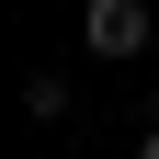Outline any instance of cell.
Wrapping results in <instances>:
<instances>
[{"label":"cell","mask_w":159,"mask_h":159,"mask_svg":"<svg viewBox=\"0 0 159 159\" xmlns=\"http://www.w3.org/2000/svg\"><path fill=\"white\" fill-rule=\"evenodd\" d=\"M148 34H159L148 0H80V46L91 57H148Z\"/></svg>","instance_id":"6da1fadb"},{"label":"cell","mask_w":159,"mask_h":159,"mask_svg":"<svg viewBox=\"0 0 159 159\" xmlns=\"http://www.w3.org/2000/svg\"><path fill=\"white\" fill-rule=\"evenodd\" d=\"M23 114H34V125H57V114H68V80H57V68H34V80H23Z\"/></svg>","instance_id":"7a4b0ae2"},{"label":"cell","mask_w":159,"mask_h":159,"mask_svg":"<svg viewBox=\"0 0 159 159\" xmlns=\"http://www.w3.org/2000/svg\"><path fill=\"white\" fill-rule=\"evenodd\" d=\"M136 159H159V125H148V136H136Z\"/></svg>","instance_id":"3957f363"}]
</instances>
